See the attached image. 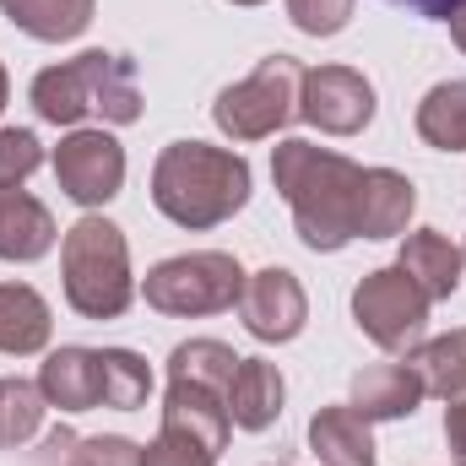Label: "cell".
<instances>
[{
  "instance_id": "3",
  "label": "cell",
  "mask_w": 466,
  "mask_h": 466,
  "mask_svg": "<svg viewBox=\"0 0 466 466\" xmlns=\"http://www.w3.org/2000/svg\"><path fill=\"white\" fill-rule=\"evenodd\" d=\"M33 109L49 125H76L87 115H104L109 125H130V119H141L136 66L125 55L87 49V55L33 76Z\"/></svg>"
},
{
  "instance_id": "12",
  "label": "cell",
  "mask_w": 466,
  "mask_h": 466,
  "mask_svg": "<svg viewBox=\"0 0 466 466\" xmlns=\"http://www.w3.org/2000/svg\"><path fill=\"white\" fill-rule=\"evenodd\" d=\"M38 390L60 412H87L104 407V348H60L44 358Z\"/></svg>"
},
{
  "instance_id": "25",
  "label": "cell",
  "mask_w": 466,
  "mask_h": 466,
  "mask_svg": "<svg viewBox=\"0 0 466 466\" xmlns=\"http://www.w3.org/2000/svg\"><path fill=\"white\" fill-rule=\"evenodd\" d=\"M44 390L27 385V380H0V445H27L44 423Z\"/></svg>"
},
{
  "instance_id": "6",
  "label": "cell",
  "mask_w": 466,
  "mask_h": 466,
  "mask_svg": "<svg viewBox=\"0 0 466 466\" xmlns=\"http://www.w3.org/2000/svg\"><path fill=\"white\" fill-rule=\"evenodd\" d=\"M147 304L157 315H218L233 309L244 293V266L223 249H196V255H174L163 266L147 271L141 282Z\"/></svg>"
},
{
  "instance_id": "9",
  "label": "cell",
  "mask_w": 466,
  "mask_h": 466,
  "mask_svg": "<svg viewBox=\"0 0 466 466\" xmlns=\"http://www.w3.org/2000/svg\"><path fill=\"white\" fill-rule=\"evenodd\" d=\"M238 320L255 342H293L309 320V299H304V288L288 266H266V271L244 277Z\"/></svg>"
},
{
  "instance_id": "34",
  "label": "cell",
  "mask_w": 466,
  "mask_h": 466,
  "mask_svg": "<svg viewBox=\"0 0 466 466\" xmlns=\"http://www.w3.org/2000/svg\"><path fill=\"white\" fill-rule=\"evenodd\" d=\"M233 5H260V0H233Z\"/></svg>"
},
{
  "instance_id": "22",
  "label": "cell",
  "mask_w": 466,
  "mask_h": 466,
  "mask_svg": "<svg viewBox=\"0 0 466 466\" xmlns=\"http://www.w3.org/2000/svg\"><path fill=\"white\" fill-rule=\"evenodd\" d=\"M412 369H418V380H423L429 396H445V401L466 396V331H451L440 342H423V348L412 352Z\"/></svg>"
},
{
  "instance_id": "19",
  "label": "cell",
  "mask_w": 466,
  "mask_h": 466,
  "mask_svg": "<svg viewBox=\"0 0 466 466\" xmlns=\"http://www.w3.org/2000/svg\"><path fill=\"white\" fill-rule=\"evenodd\" d=\"M49 304L27 282H0V352L5 358H33L49 348Z\"/></svg>"
},
{
  "instance_id": "31",
  "label": "cell",
  "mask_w": 466,
  "mask_h": 466,
  "mask_svg": "<svg viewBox=\"0 0 466 466\" xmlns=\"http://www.w3.org/2000/svg\"><path fill=\"white\" fill-rule=\"evenodd\" d=\"M385 5H401V11H412V16H434V22H445L461 0H385Z\"/></svg>"
},
{
  "instance_id": "32",
  "label": "cell",
  "mask_w": 466,
  "mask_h": 466,
  "mask_svg": "<svg viewBox=\"0 0 466 466\" xmlns=\"http://www.w3.org/2000/svg\"><path fill=\"white\" fill-rule=\"evenodd\" d=\"M445 22H451V38H456V44L466 49V0L456 5V11H451V16H445Z\"/></svg>"
},
{
  "instance_id": "2",
  "label": "cell",
  "mask_w": 466,
  "mask_h": 466,
  "mask_svg": "<svg viewBox=\"0 0 466 466\" xmlns=\"http://www.w3.org/2000/svg\"><path fill=\"white\" fill-rule=\"evenodd\" d=\"M244 201H249V163L228 147L174 141L152 163V207L190 233L228 223Z\"/></svg>"
},
{
  "instance_id": "26",
  "label": "cell",
  "mask_w": 466,
  "mask_h": 466,
  "mask_svg": "<svg viewBox=\"0 0 466 466\" xmlns=\"http://www.w3.org/2000/svg\"><path fill=\"white\" fill-rule=\"evenodd\" d=\"M288 16L309 38H337L352 16V0H288Z\"/></svg>"
},
{
  "instance_id": "14",
  "label": "cell",
  "mask_w": 466,
  "mask_h": 466,
  "mask_svg": "<svg viewBox=\"0 0 466 466\" xmlns=\"http://www.w3.org/2000/svg\"><path fill=\"white\" fill-rule=\"evenodd\" d=\"M55 249V218L22 185H0V260H38Z\"/></svg>"
},
{
  "instance_id": "21",
  "label": "cell",
  "mask_w": 466,
  "mask_h": 466,
  "mask_svg": "<svg viewBox=\"0 0 466 466\" xmlns=\"http://www.w3.org/2000/svg\"><path fill=\"white\" fill-rule=\"evenodd\" d=\"M418 136L440 152H466V82H440L418 104Z\"/></svg>"
},
{
  "instance_id": "24",
  "label": "cell",
  "mask_w": 466,
  "mask_h": 466,
  "mask_svg": "<svg viewBox=\"0 0 466 466\" xmlns=\"http://www.w3.org/2000/svg\"><path fill=\"white\" fill-rule=\"evenodd\" d=\"M152 390V369L147 358H136L130 348H104V407L115 412H136Z\"/></svg>"
},
{
  "instance_id": "33",
  "label": "cell",
  "mask_w": 466,
  "mask_h": 466,
  "mask_svg": "<svg viewBox=\"0 0 466 466\" xmlns=\"http://www.w3.org/2000/svg\"><path fill=\"white\" fill-rule=\"evenodd\" d=\"M5 93H11V82H5V66H0V109H5Z\"/></svg>"
},
{
  "instance_id": "11",
  "label": "cell",
  "mask_w": 466,
  "mask_h": 466,
  "mask_svg": "<svg viewBox=\"0 0 466 466\" xmlns=\"http://www.w3.org/2000/svg\"><path fill=\"white\" fill-rule=\"evenodd\" d=\"M163 434L168 440H185L207 456H218L233 434L228 418V396L223 390H207V385H190V380H168V396H163Z\"/></svg>"
},
{
  "instance_id": "10",
  "label": "cell",
  "mask_w": 466,
  "mask_h": 466,
  "mask_svg": "<svg viewBox=\"0 0 466 466\" xmlns=\"http://www.w3.org/2000/svg\"><path fill=\"white\" fill-rule=\"evenodd\" d=\"M299 119H309L315 130L326 136H358L369 119H374V87L363 71L352 66H320V71H304V104Z\"/></svg>"
},
{
  "instance_id": "7",
  "label": "cell",
  "mask_w": 466,
  "mask_h": 466,
  "mask_svg": "<svg viewBox=\"0 0 466 466\" xmlns=\"http://www.w3.org/2000/svg\"><path fill=\"white\" fill-rule=\"evenodd\" d=\"M352 320L374 348L412 358L423 348V331H429V299L401 266H380L352 288Z\"/></svg>"
},
{
  "instance_id": "1",
  "label": "cell",
  "mask_w": 466,
  "mask_h": 466,
  "mask_svg": "<svg viewBox=\"0 0 466 466\" xmlns=\"http://www.w3.org/2000/svg\"><path fill=\"white\" fill-rule=\"evenodd\" d=\"M277 196L293 207V228L315 255H337L363 223V168L315 141H282L271 152Z\"/></svg>"
},
{
  "instance_id": "5",
  "label": "cell",
  "mask_w": 466,
  "mask_h": 466,
  "mask_svg": "<svg viewBox=\"0 0 466 466\" xmlns=\"http://www.w3.org/2000/svg\"><path fill=\"white\" fill-rule=\"evenodd\" d=\"M299 104H304V66L293 55H266L244 82L218 93L212 119L233 141H266L299 119Z\"/></svg>"
},
{
  "instance_id": "35",
  "label": "cell",
  "mask_w": 466,
  "mask_h": 466,
  "mask_svg": "<svg viewBox=\"0 0 466 466\" xmlns=\"http://www.w3.org/2000/svg\"><path fill=\"white\" fill-rule=\"evenodd\" d=\"M461 266H466V249H461Z\"/></svg>"
},
{
  "instance_id": "4",
  "label": "cell",
  "mask_w": 466,
  "mask_h": 466,
  "mask_svg": "<svg viewBox=\"0 0 466 466\" xmlns=\"http://www.w3.org/2000/svg\"><path fill=\"white\" fill-rule=\"evenodd\" d=\"M60 271H66V304L87 320H119L136 299L130 282V249L125 233L109 218H82L60 244Z\"/></svg>"
},
{
  "instance_id": "29",
  "label": "cell",
  "mask_w": 466,
  "mask_h": 466,
  "mask_svg": "<svg viewBox=\"0 0 466 466\" xmlns=\"http://www.w3.org/2000/svg\"><path fill=\"white\" fill-rule=\"evenodd\" d=\"M141 466H212V456H207V451H196V445H185V440L157 434V440L141 451Z\"/></svg>"
},
{
  "instance_id": "13",
  "label": "cell",
  "mask_w": 466,
  "mask_h": 466,
  "mask_svg": "<svg viewBox=\"0 0 466 466\" xmlns=\"http://www.w3.org/2000/svg\"><path fill=\"white\" fill-rule=\"evenodd\" d=\"M423 380L412 363H374L352 380V412H363L369 423H385V418H412L418 401H423Z\"/></svg>"
},
{
  "instance_id": "18",
  "label": "cell",
  "mask_w": 466,
  "mask_h": 466,
  "mask_svg": "<svg viewBox=\"0 0 466 466\" xmlns=\"http://www.w3.org/2000/svg\"><path fill=\"white\" fill-rule=\"evenodd\" d=\"M396 266L423 288V299H429V304L451 299V293H456V282H461V249H456L445 233H434V228L407 233V244H401V260H396Z\"/></svg>"
},
{
  "instance_id": "30",
  "label": "cell",
  "mask_w": 466,
  "mask_h": 466,
  "mask_svg": "<svg viewBox=\"0 0 466 466\" xmlns=\"http://www.w3.org/2000/svg\"><path fill=\"white\" fill-rule=\"evenodd\" d=\"M445 445H451L456 466H466V396H456L451 412H445Z\"/></svg>"
},
{
  "instance_id": "27",
  "label": "cell",
  "mask_w": 466,
  "mask_h": 466,
  "mask_svg": "<svg viewBox=\"0 0 466 466\" xmlns=\"http://www.w3.org/2000/svg\"><path fill=\"white\" fill-rule=\"evenodd\" d=\"M44 163V147L33 130H0V185H22Z\"/></svg>"
},
{
  "instance_id": "16",
  "label": "cell",
  "mask_w": 466,
  "mask_h": 466,
  "mask_svg": "<svg viewBox=\"0 0 466 466\" xmlns=\"http://www.w3.org/2000/svg\"><path fill=\"white\" fill-rule=\"evenodd\" d=\"M418 212V190L396 168H363V223L358 238H396Z\"/></svg>"
},
{
  "instance_id": "8",
  "label": "cell",
  "mask_w": 466,
  "mask_h": 466,
  "mask_svg": "<svg viewBox=\"0 0 466 466\" xmlns=\"http://www.w3.org/2000/svg\"><path fill=\"white\" fill-rule=\"evenodd\" d=\"M55 179L76 207H104L125 185V147L109 130H71L55 147Z\"/></svg>"
},
{
  "instance_id": "28",
  "label": "cell",
  "mask_w": 466,
  "mask_h": 466,
  "mask_svg": "<svg viewBox=\"0 0 466 466\" xmlns=\"http://www.w3.org/2000/svg\"><path fill=\"white\" fill-rule=\"evenodd\" d=\"M71 466H141V451L119 434H98V440H82L71 451Z\"/></svg>"
},
{
  "instance_id": "15",
  "label": "cell",
  "mask_w": 466,
  "mask_h": 466,
  "mask_svg": "<svg viewBox=\"0 0 466 466\" xmlns=\"http://www.w3.org/2000/svg\"><path fill=\"white\" fill-rule=\"evenodd\" d=\"M282 396H288V390H282L277 363H266V358H238L233 385H228L233 429H249V434L271 429V423H277V412H282Z\"/></svg>"
},
{
  "instance_id": "17",
  "label": "cell",
  "mask_w": 466,
  "mask_h": 466,
  "mask_svg": "<svg viewBox=\"0 0 466 466\" xmlns=\"http://www.w3.org/2000/svg\"><path fill=\"white\" fill-rule=\"evenodd\" d=\"M309 451L320 456V466H374L369 418L352 407H320L309 418Z\"/></svg>"
},
{
  "instance_id": "20",
  "label": "cell",
  "mask_w": 466,
  "mask_h": 466,
  "mask_svg": "<svg viewBox=\"0 0 466 466\" xmlns=\"http://www.w3.org/2000/svg\"><path fill=\"white\" fill-rule=\"evenodd\" d=\"M0 11L27 33V38H44V44H66L76 33H87L98 0H0Z\"/></svg>"
},
{
  "instance_id": "23",
  "label": "cell",
  "mask_w": 466,
  "mask_h": 466,
  "mask_svg": "<svg viewBox=\"0 0 466 466\" xmlns=\"http://www.w3.org/2000/svg\"><path fill=\"white\" fill-rule=\"evenodd\" d=\"M233 369H238V352L212 342V337H196V342H179L168 358V380H190V385H207V390H223L228 396Z\"/></svg>"
}]
</instances>
